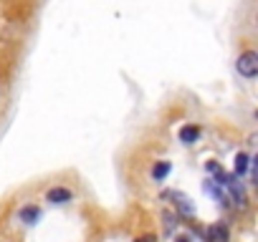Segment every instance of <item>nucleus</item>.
<instances>
[{
    "instance_id": "obj_5",
    "label": "nucleus",
    "mask_w": 258,
    "mask_h": 242,
    "mask_svg": "<svg viewBox=\"0 0 258 242\" xmlns=\"http://www.w3.org/2000/svg\"><path fill=\"white\" fill-rule=\"evenodd\" d=\"M38 215H41V212L35 210V207H23V210H20V220L28 222V225H33L35 220H38Z\"/></svg>"
},
{
    "instance_id": "obj_7",
    "label": "nucleus",
    "mask_w": 258,
    "mask_h": 242,
    "mask_svg": "<svg viewBox=\"0 0 258 242\" xmlns=\"http://www.w3.org/2000/svg\"><path fill=\"white\" fill-rule=\"evenodd\" d=\"M248 161H251V159H248L246 154H238V156H236V174H243V172L248 169Z\"/></svg>"
},
{
    "instance_id": "obj_4",
    "label": "nucleus",
    "mask_w": 258,
    "mask_h": 242,
    "mask_svg": "<svg viewBox=\"0 0 258 242\" xmlns=\"http://www.w3.org/2000/svg\"><path fill=\"white\" fill-rule=\"evenodd\" d=\"M46 197H48V202H53V205H56V202H68V199H71V192H68V189L56 187V189H51Z\"/></svg>"
},
{
    "instance_id": "obj_2",
    "label": "nucleus",
    "mask_w": 258,
    "mask_h": 242,
    "mask_svg": "<svg viewBox=\"0 0 258 242\" xmlns=\"http://www.w3.org/2000/svg\"><path fill=\"white\" fill-rule=\"evenodd\" d=\"M208 242H228V230L223 225H213L208 230Z\"/></svg>"
},
{
    "instance_id": "obj_3",
    "label": "nucleus",
    "mask_w": 258,
    "mask_h": 242,
    "mask_svg": "<svg viewBox=\"0 0 258 242\" xmlns=\"http://www.w3.org/2000/svg\"><path fill=\"white\" fill-rule=\"evenodd\" d=\"M198 136H200V129H198V126H182V131H180V139L185 141V144L198 141Z\"/></svg>"
},
{
    "instance_id": "obj_9",
    "label": "nucleus",
    "mask_w": 258,
    "mask_h": 242,
    "mask_svg": "<svg viewBox=\"0 0 258 242\" xmlns=\"http://www.w3.org/2000/svg\"><path fill=\"white\" fill-rule=\"evenodd\" d=\"M142 242H152V237H144V240H142Z\"/></svg>"
},
{
    "instance_id": "obj_6",
    "label": "nucleus",
    "mask_w": 258,
    "mask_h": 242,
    "mask_svg": "<svg viewBox=\"0 0 258 242\" xmlns=\"http://www.w3.org/2000/svg\"><path fill=\"white\" fill-rule=\"evenodd\" d=\"M167 174H170V164H167V161H160V164L152 169V177H155V179H165Z\"/></svg>"
},
{
    "instance_id": "obj_8",
    "label": "nucleus",
    "mask_w": 258,
    "mask_h": 242,
    "mask_svg": "<svg viewBox=\"0 0 258 242\" xmlns=\"http://www.w3.org/2000/svg\"><path fill=\"white\" fill-rule=\"evenodd\" d=\"M177 242H190L188 237H177Z\"/></svg>"
},
{
    "instance_id": "obj_1",
    "label": "nucleus",
    "mask_w": 258,
    "mask_h": 242,
    "mask_svg": "<svg viewBox=\"0 0 258 242\" xmlns=\"http://www.w3.org/2000/svg\"><path fill=\"white\" fill-rule=\"evenodd\" d=\"M236 68H238V73H241V76L253 78V76L258 73V56H256V53H243V56L238 58Z\"/></svg>"
}]
</instances>
